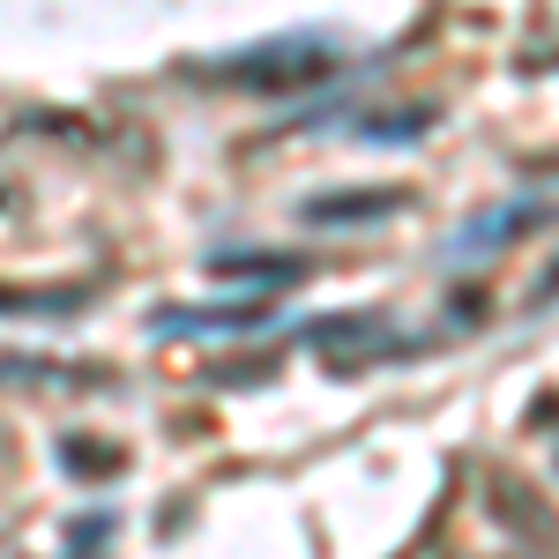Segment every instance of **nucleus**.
<instances>
[{
  "label": "nucleus",
  "instance_id": "obj_1",
  "mask_svg": "<svg viewBox=\"0 0 559 559\" xmlns=\"http://www.w3.org/2000/svg\"><path fill=\"white\" fill-rule=\"evenodd\" d=\"M336 68V45L329 38H284V45H254L239 60H224V83H276V90H299L321 83Z\"/></svg>",
  "mask_w": 559,
  "mask_h": 559
},
{
  "label": "nucleus",
  "instance_id": "obj_2",
  "mask_svg": "<svg viewBox=\"0 0 559 559\" xmlns=\"http://www.w3.org/2000/svg\"><path fill=\"white\" fill-rule=\"evenodd\" d=\"M321 358H329V373H344V381H358L366 366H381V358H411V336H395L388 321H373V313H350V321H329L321 336Z\"/></svg>",
  "mask_w": 559,
  "mask_h": 559
},
{
  "label": "nucleus",
  "instance_id": "obj_5",
  "mask_svg": "<svg viewBox=\"0 0 559 559\" xmlns=\"http://www.w3.org/2000/svg\"><path fill=\"white\" fill-rule=\"evenodd\" d=\"M545 216H552V210H545V202H522V210H515V202H508V210L477 216L471 231H463V254H477V247H492V239H522V231H537Z\"/></svg>",
  "mask_w": 559,
  "mask_h": 559
},
{
  "label": "nucleus",
  "instance_id": "obj_3",
  "mask_svg": "<svg viewBox=\"0 0 559 559\" xmlns=\"http://www.w3.org/2000/svg\"><path fill=\"white\" fill-rule=\"evenodd\" d=\"M485 508L492 522L515 537V545H537V552H559V515L522 485V477H485Z\"/></svg>",
  "mask_w": 559,
  "mask_h": 559
},
{
  "label": "nucleus",
  "instance_id": "obj_4",
  "mask_svg": "<svg viewBox=\"0 0 559 559\" xmlns=\"http://www.w3.org/2000/svg\"><path fill=\"white\" fill-rule=\"evenodd\" d=\"M411 210L403 187H350L336 202H306V224H381V216Z\"/></svg>",
  "mask_w": 559,
  "mask_h": 559
},
{
  "label": "nucleus",
  "instance_id": "obj_6",
  "mask_svg": "<svg viewBox=\"0 0 559 559\" xmlns=\"http://www.w3.org/2000/svg\"><path fill=\"white\" fill-rule=\"evenodd\" d=\"M552 471H559V440H552Z\"/></svg>",
  "mask_w": 559,
  "mask_h": 559
}]
</instances>
